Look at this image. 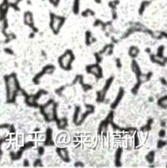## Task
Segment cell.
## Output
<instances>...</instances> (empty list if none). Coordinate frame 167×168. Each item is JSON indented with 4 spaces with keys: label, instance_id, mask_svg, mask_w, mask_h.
<instances>
[{
    "label": "cell",
    "instance_id": "cell-1",
    "mask_svg": "<svg viewBox=\"0 0 167 168\" xmlns=\"http://www.w3.org/2000/svg\"><path fill=\"white\" fill-rule=\"evenodd\" d=\"M54 104L53 103L48 104L44 108V113L46 115L48 119L52 120L54 117Z\"/></svg>",
    "mask_w": 167,
    "mask_h": 168
},
{
    "label": "cell",
    "instance_id": "cell-2",
    "mask_svg": "<svg viewBox=\"0 0 167 168\" xmlns=\"http://www.w3.org/2000/svg\"><path fill=\"white\" fill-rule=\"evenodd\" d=\"M72 60V56L70 53H67L61 59V64L63 68H67Z\"/></svg>",
    "mask_w": 167,
    "mask_h": 168
},
{
    "label": "cell",
    "instance_id": "cell-3",
    "mask_svg": "<svg viewBox=\"0 0 167 168\" xmlns=\"http://www.w3.org/2000/svg\"><path fill=\"white\" fill-rule=\"evenodd\" d=\"M62 24V20L59 18H55L53 20V24H52V28L54 29V30L57 31L58 30L59 28H60V25Z\"/></svg>",
    "mask_w": 167,
    "mask_h": 168
},
{
    "label": "cell",
    "instance_id": "cell-4",
    "mask_svg": "<svg viewBox=\"0 0 167 168\" xmlns=\"http://www.w3.org/2000/svg\"><path fill=\"white\" fill-rule=\"evenodd\" d=\"M90 71L92 73L95 75H99L100 74V69L97 66H93V67H92V68H90Z\"/></svg>",
    "mask_w": 167,
    "mask_h": 168
},
{
    "label": "cell",
    "instance_id": "cell-5",
    "mask_svg": "<svg viewBox=\"0 0 167 168\" xmlns=\"http://www.w3.org/2000/svg\"><path fill=\"white\" fill-rule=\"evenodd\" d=\"M60 156H62L63 159H65L67 158V151L64 149L61 150V151H60Z\"/></svg>",
    "mask_w": 167,
    "mask_h": 168
},
{
    "label": "cell",
    "instance_id": "cell-6",
    "mask_svg": "<svg viewBox=\"0 0 167 168\" xmlns=\"http://www.w3.org/2000/svg\"><path fill=\"white\" fill-rule=\"evenodd\" d=\"M137 52H138L137 49H135V48H132V49H131V51H130V54H131V55L132 56H134L135 55H136V54H137Z\"/></svg>",
    "mask_w": 167,
    "mask_h": 168
},
{
    "label": "cell",
    "instance_id": "cell-7",
    "mask_svg": "<svg viewBox=\"0 0 167 168\" xmlns=\"http://www.w3.org/2000/svg\"><path fill=\"white\" fill-rule=\"evenodd\" d=\"M147 79H148V77H147L146 75H141L140 77V80L141 82H145L146 81Z\"/></svg>",
    "mask_w": 167,
    "mask_h": 168
},
{
    "label": "cell",
    "instance_id": "cell-8",
    "mask_svg": "<svg viewBox=\"0 0 167 168\" xmlns=\"http://www.w3.org/2000/svg\"><path fill=\"white\" fill-rule=\"evenodd\" d=\"M27 101H28L29 103L33 104V103L35 102V97H33V96H31V97H29L28 99H27Z\"/></svg>",
    "mask_w": 167,
    "mask_h": 168
},
{
    "label": "cell",
    "instance_id": "cell-9",
    "mask_svg": "<svg viewBox=\"0 0 167 168\" xmlns=\"http://www.w3.org/2000/svg\"><path fill=\"white\" fill-rule=\"evenodd\" d=\"M59 125H60V126H64L65 125V122L63 120H61L60 122V123H59Z\"/></svg>",
    "mask_w": 167,
    "mask_h": 168
},
{
    "label": "cell",
    "instance_id": "cell-10",
    "mask_svg": "<svg viewBox=\"0 0 167 168\" xmlns=\"http://www.w3.org/2000/svg\"><path fill=\"white\" fill-rule=\"evenodd\" d=\"M162 105H163V106H166V99H164V100L162 101Z\"/></svg>",
    "mask_w": 167,
    "mask_h": 168
}]
</instances>
